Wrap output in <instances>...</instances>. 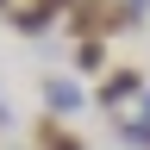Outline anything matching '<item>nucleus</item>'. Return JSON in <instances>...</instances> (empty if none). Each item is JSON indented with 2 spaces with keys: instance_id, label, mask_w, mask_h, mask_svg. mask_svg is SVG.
I'll list each match as a JSON object with an SVG mask.
<instances>
[{
  "instance_id": "1",
  "label": "nucleus",
  "mask_w": 150,
  "mask_h": 150,
  "mask_svg": "<svg viewBox=\"0 0 150 150\" xmlns=\"http://www.w3.org/2000/svg\"><path fill=\"white\" fill-rule=\"evenodd\" d=\"M69 6H75V0H25V6L13 0V13H6V19H13V25L25 31V38H38V31H50V25H56V19H63Z\"/></svg>"
},
{
  "instance_id": "2",
  "label": "nucleus",
  "mask_w": 150,
  "mask_h": 150,
  "mask_svg": "<svg viewBox=\"0 0 150 150\" xmlns=\"http://www.w3.org/2000/svg\"><path fill=\"white\" fill-rule=\"evenodd\" d=\"M138 88H144V75H138V69H106V75H100V88H94V106L119 112L125 100H138Z\"/></svg>"
},
{
  "instance_id": "3",
  "label": "nucleus",
  "mask_w": 150,
  "mask_h": 150,
  "mask_svg": "<svg viewBox=\"0 0 150 150\" xmlns=\"http://www.w3.org/2000/svg\"><path fill=\"white\" fill-rule=\"evenodd\" d=\"M31 150H88L81 138H75V131L56 119V112H44V119L31 125Z\"/></svg>"
},
{
  "instance_id": "4",
  "label": "nucleus",
  "mask_w": 150,
  "mask_h": 150,
  "mask_svg": "<svg viewBox=\"0 0 150 150\" xmlns=\"http://www.w3.org/2000/svg\"><path fill=\"white\" fill-rule=\"evenodd\" d=\"M75 106H81V88H75V75H44V112L69 119Z\"/></svg>"
},
{
  "instance_id": "5",
  "label": "nucleus",
  "mask_w": 150,
  "mask_h": 150,
  "mask_svg": "<svg viewBox=\"0 0 150 150\" xmlns=\"http://www.w3.org/2000/svg\"><path fill=\"white\" fill-rule=\"evenodd\" d=\"M75 75H106V38H75Z\"/></svg>"
},
{
  "instance_id": "6",
  "label": "nucleus",
  "mask_w": 150,
  "mask_h": 150,
  "mask_svg": "<svg viewBox=\"0 0 150 150\" xmlns=\"http://www.w3.org/2000/svg\"><path fill=\"white\" fill-rule=\"evenodd\" d=\"M0 13H13V0H0Z\"/></svg>"
},
{
  "instance_id": "7",
  "label": "nucleus",
  "mask_w": 150,
  "mask_h": 150,
  "mask_svg": "<svg viewBox=\"0 0 150 150\" xmlns=\"http://www.w3.org/2000/svg\"><path fill=\"white\" fill-rule=\"evenodd\" d=\"M144 144H150V138H144Z\"/></svg>"
}]
</instances>
